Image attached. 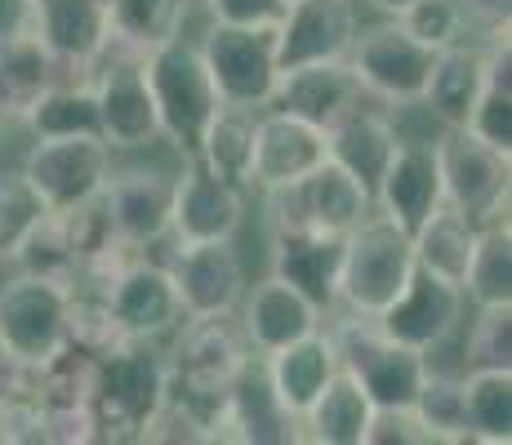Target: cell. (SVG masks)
I'll return each instance as SVG.
<instances>
[{
    "instance_id": "4dcf8cb0",
    "label": "cell",
    "mask_w": 512,
    "mask_h": 445,
    "mask_svg": "<svg viewBox=\"0 0 512 445\" xmlns=\"http://www.w3.org/2000/svg\"><path fill=\"white\" fill-rule=\"evenodd\" d=\"M477 232L481 227L464 219L459 210H450V205H441V210H432L428 219H423L415 232H410V245H415V263L423 272L441 276V281H455L464 285V272L472 263V250H477Z\"/></svg>"
},
{
    "instance_id": "6da1fadb",
    "label": "cell",
    "mask_w": 512,
    "mask_h": 445,
    "mask_svg": "<svg viewBox=\"0 0 512 445\" xmlns=\"http://www.w3.org/2000/svg\"><path fill=\"white\" fill-rule=\"evenodd\" d=\"M415 276V245L392 219L370 210L343 236L339 272H334V303L352 316H383Z\"/></svg>"
},
{
    "instance_id": "83f0119b",
    "label": "cell",
    "mask_w": 512,
    "mask_h": 445,
    "mask_svg": "<svg viewBox=\"0 0 512 445\" xmlns=\"http://www.w3.org/2000/svg\"><path fill=\"white\" fill-rule=\"evenodd\" d=\"M477 94H481V45L455 41V45L437 49L428 85H423V98H419L423 112H428L441 130H464Z\"/></svg>"
},
{
    "instance_id": "ab89813d",
    "label": "cell",
    "mask_w": 512,
    "mask_h": 445,
    "mask_svg": "<svg viewBox=\"0 0 512 445\" xmlns=\"http://www.w3.org/2000/svg\"><path fill=\"white\" fill-rule=\"evenodd\" d=\"M464 370H512V303L477 308L464 339Z\"/></svg>"
},
{
    "instance_id": "ee69618b",
    "label": "cell",
    "mask_w": 512,
    "mask_h": 445,
    "mask_svg": "<svg viewBox=\"0 0 512 445\" xmlns=\"http://www.w3.org/2000/svg\"><path fill=\"white\" fill-rule=\"evenodd\" d=\"M45 445H90L98 441L94 405H41Z\"/></svg>"
},
{
    "instance_id": "816d5d0a",
    "label": "cell",
    "mask_w": 512,
    "mask_h": 445,
    "mask_svg": "<svg viewBox=\"0 0 512 445\" xmlns=\"http://www.w3.org/2000/svg\"><path fill=\"white\" fill-rule=\"evenodd\" d=\"M366 5H370V9H379V14H388V18H397L401 9L415 5V0H366Z\"/></svg>"
},
{
    "instance_id": "ba28073f",
    "label": "cell",
    "mask_w": 512,
    "mask_h": 445,
    "mask_svg": "<svg viewBox=\"0 0 512 445\" xmlns=\"http://www.w3.org/2000/svg\"><path fill=\"white\" fill-rule=\"evenodd\" d=\"M90 89L98 107V134L112 152H147L152 143H161V116H156L139 54L107 45V54L90 72Z\"/></svg>"
},
{
    "instance_id": "d6a6232c",
    "label": "cell",
    "mask_w": 512,
    "mask_h": 445,
    "mask_svg": "<svg viewBox=\"0 0 512 445\" xmlns=\"http://www.w3.org/2000/svg\"><path fill=\"white\" fill-rule=\"evenodd\" d=\"M464 432L481 445L512 441V370H464Z\"/></svg>"
},
{
    "instance_id": "44dd1931",
    "label": "cell",
    "mask_w": 512,
    "mask_h": 445,
    "mask_svg": "<svg viewBox=\"0 0 512 445\" xmlns=\"http://www.w3.org/2000/svg\"><path fill=\"white\" fill-rule=\"evenodd\" d=\"M326 161V130L299 121V116L281 112V107H263L254 116V156H250V187L259 192H277V187L299 183Z\"/></svg>"
},
{
    "instance_id": "74e56055",
    "label": "cell",
    "mask_w": 512,
    "mask_h": 445,
    "mask_svg": "<svg viewBox=\"0 0 512 445\" xmlns=\"http://www.w3.org/2000/svg\"><path fill=\"white\" fill-rule=\"evenodd\" d=\"M23 125H32V134H98V107L90 81H58L32 107V116Z\"/></svg>"
},
{
    "instance_id": "8fae6325",
    "label": "cell",
    "mask_w": 512,
    "mask_h": 445,
    "mask_svg": "<svg viewBox=\"0 0 512 445\" xmlns=\"http://www.w3.org/2000/svg\"><path fill=\"white\" fill-rule=\"evenodd\" d=\"M67 299L72 290L36 272H14L0 281V343L27 370L45 365L67 343Z\"/></svg>"
},
{
    "instance_id": "4fadbf2b",
    "label": "cell",
    "mask_w": 512,
    "mask_h": 445,
    "mask_svg": "<svg viewBox=\"0 0 512 445\" xmlns=\"http://www.w3.org/2000/svg\"><path fill=\"white\" fill-rule=\"evenodd\" d=\"M112 232L121 236L130 250H147V245L170 236V210H174V174L161 165H125L112 170V178L98 192Z\"/></svg>"
},
{
    "instance_id": "7402d4cb",
    "label": "cell",
    "mask_w": 512,
    "mask_h": 445,
    "mask_svg": "<svg viewBox=\"0 0 512 445\" xmlns=\"http://www.w3.org/2000/svg\"><path fill=\"white\" fill-rule=\"evenodd\" d=\"M174 276V290L183 299L187 316H210V312H236L245 294V259L236 241H196L174 245V259L165 263Z\"/></svg>"
},
{
    "instance_id": "f546056e",
    "label": "cell",
    "mask_w": 512,
    "mask_h": 445,
    "mask_svg": "<svg viewBox=\"0 0 512 445\" xmlns=\"http://www.w3.org/2000/svg\"><path fill=\"white\" fill-rule=\"evenodd\" d=\"M343 236L321 232H272V272L299 285L312 303L334 308V272H339Z\"/></svg>"
},
{
    "instance_id": "f1b7e54d",
    "label": "cell",
    "mask_w": 512,
    "mask_h": 445,
    "mask_svg": "<svg viewBox=\"0 0 512 445\" xmlns=\"http://www.w3.org/2000/svg\"><path fill=\"white\" fill-rule=\"evenodd\" d=\"M374 401L361 392V383L348 370H334V379L321 388V397L303 410L299 441L317 445H366Z\"/></svg>"
},
{
    "instance_id": "1f68e13d",
    "label": "cell",
    "mask_w": 512,
    "mask_h": 445,
    "mask_svg": "<svg viewBox=\"0 0 512 445\" xmlns=\"http://www.w3.org/2000/svg\"><path fill=\"white\" fill-rule=\"evenodd\" d=\"M196 0H107V23H112V45L130 54H152L156 45L183 36L187 9Z\"/></svg>"
},
{
    "instance_id": "836d02e7",
    "label": "cell",
    "mask_w": 512,
    "mask_h": 445,
    "mask_svg": "<svg viewBox=\"0 0 512 445\" xmlns=\"http://www.w3.org/2000/svg\"><path fill=\"white\" fill-rule=\"evenodd\" d=\"M18 272H36L45 281H58L67 290H76V276H81V254H76V241L67 232V219L58 210H45L41 219L32 223V232L23 236V245L14 250Z\"/></svg>"
},
{
    "instance_id": "bcb514c9",
    "label": "cell",
    "mask_w": 512,
    "mask_h": 445,
    "mask_svg": "<svg viewBox=\"0 0 512 445\" xmlns=\"http://www.w3.org/2000/svg\"><path fill=\"white\" fill-rule=\"evenodd\" d=\"M0 445H45L41 437V405L32 392L0 401Z\"/></svg>"
},
{
    "instance_id": "7c38bea8",
    "label": "cell",
    "mask_w": 512,
    "mask_h": 445,
    "mask_svg": "<svg viewBox=\"0 0 512 445\" xmlns=\"http://www.w3.org/2000/svg\"><path fill=\"white\" fill-rule=\"evenodd\" d=\"M441 156V192L446 205L472 223L508 219V187H512V156L495 152L468 130H446L437 138Z\"/></svg>"
},
{
    "instance_id": "30bf717a",
    "label": "cell",
    "mask_w": 512,
    "mask_h": 445,
    "mask_svg": "<svg viewBox=\"0 0 512 445\" xmlns=\"http://www.w3.org/2000/svg\"><path fill=\"white\" fill-rule=\"evenodd\" d=\"M272 201V232H321V236H348L374 210L370 192L357 183L343 165L330 156L299 183L268 192Z\"/></svg>"
},
{
    "instance_id": "681fc988",
    "label": "cell",
    "mask_w": 512,
    "mask_h": 445,
    "mask_svg": "<svg viewBox=\"0 0 512 445\" xmlns=\"http://www.w3.org/2000/svg\"><path fill=\"white\" fill-rule=\"evenodd\" d=\"M36 5L41 0H0V41L36 32Z\"/></svg>"
},
{
    "instance_id": "60d3db41",
    "label": "cell",
    "mask_w": 512,
    "mask_h": 445,
    "mask_svg": "<svg viewBox=\"0 0 512 445\" xmlns=\"http://www.w3.org/2000/svg\"><path fill=\"white\" fill-rule=\"evenodd\" d=\"M41 214L45 205L36 201L23 174H0V263L14 259V250L23 245V236L32 232V223Z\"/></svg>"
},
{
    "instance_id": "8992f818",
    "label": "cell",
    "mask_w": 512,
    "mask_h": 445,
    "mask_svg": "<svg viewBox=\"0 0 512 445\" xmlns=\"http://www.w3.org/2000/svg\"><path fill=\"white\" fill-rule=\"evenodd\" d=\"M201 58L210 72L219 103L245 107V112H263L272 107L277 94V23L263 27H236V23H210L201 36Z\"/></svg>"
},
{
    "instance_id": "f35d334b",
    "label": "cell",
    "mask_w": 512,
    "mask_h": 445,
    "mask_svg": "<svg viewBox=\"0 0 512 445\" xmlns=\"http://www.w3.org/2000/svg\"><path fill=\"white\" fill-rule=\"evenodd\" d=\"M125 339H130V334L121 330V321L112 316L103 294L72 290V299H67V343H72V348H81V352H90L103 361V356L116 352Z\"/></svg>"
},
{
    "instance_id": "5b68a950",
    "label": "cell",
    "mask_w": 512,
    "mask_h": 445,
    "mask_svg": "<svg viewBox=\"0 0 512 445\" xmlns=\"http://www.w3.org/2000/svg\"><path fill=\"white\" fill-rule=\"evenodd\" d=\"M326 334L339 356V370H348L374 405H415V392L428 374V356L419 348L392 339L374 316L352 312H343Z\"/></svg>"
},
{
    "instance_id": "ac0fdd59",
    "label": "cell",
    "mask_w": 512,
    "mask_h": 445,
    "mask_svg": "<svg viewBox=\"0 0 512 445\" xmlns=\"http://www.w3.org/2000/svg\"><path fill=\"white\" fill-rule=\"evenodd\" d=\"M103 299L130 339H165V334L179 330L187 316L179 290H174L170 267L147 263L143 254H134V259L112 276Z\"/></svg>"
},
{
    "instance_id": "f6af8a7d",
    "label": "cell",
    "mask_w": 512,
    "mask_h": 445,
    "mask_svg": "<svg viewBox=\"0 0 512 445\" xmlns=\"http://www.w3.org/2000/svg\"><path fill=\"white\" fill-rule=\"evenodd\" d=\"M366 445H432V437L410 405H374Z\"/></svg>"
},
{
    "instance_id": "b9f144b4",
    "label": "cell",
    "mask_w": 512,
    "mask_h": 445,
    "mask_svg": "<svg viewBox=\"0 0 512 445\" xmlns=\"http://www.w3.org/2000/svg\"><path fill=\"white\" fill-rule=\"evenodd\" d=\"M139 441H152V445H201V441H214V428H210V414H201L192 401H183L179 392H170L161 410L152 414V423L143 428Z\"/></svg>"
},
{
    "instance_id": "277c9868",
    "label": "cell",
    "mask_w": 512,
    "mask_h": 445,
    "mask_svg": "<svg viewBox=\"0 0 512 445\" xmlns=\"http://www.w3.org/2000/svg\"><path fill=\"white\" fill-rule=\"evenodd\" d=\"M250 343L236 321V312L187 316L170 352V388L192 401L201 414H214L232 392L236 374L250 365Z\"/></svg>"
},
{
    "instance_id": "d6986e66",
    "label": "cell",
    "mask_w": 512,
    "mask_h": 445,
    "mask_svg": "<svg viewBox=\"0 0 512 445\" xmlns=\"http://www.w3.org/2000/svg\"><path fill=\"white\" fill-rule=\"evenodd\" d=\"M441 205H446V192H441L437 138H401L379 187H374V210L397 223L401 232H415Z\"/></svg>"
},
{
    "instance_id": "d590c367",
    "label": "cell",
    "mask_w": 512,
    "mask_h": 445,
    "mask_svg": "<svg viewBox=\"0 0 512 445\" xmlns=\"http://www.w3.org/2000/svg\"><path fill=\"white\" fill-rule=\"evenodd\" d=\"M254 116H259V112H245V107H228V103H223L219 112H214V121L205 125V138H201L196 161H201L205 170H214L219 178H228V183L250 187Z\"/></svg>"
},
{
    "instance_id": "7dc6e473",
    "label": "cell",
    "mask_w": 512,
    "mask_h": 445,
    "mask_svg": "<svg viewBox=\"0 0 512 445\" xmlns=\"http://www.w3.org/2000/svg\"><path fill=\"white\" fill-rule=\"evenodd\" d=\"M210 23H236V27H263L277 23L285 0H201Z\"/></svg>"
},
{
    "instance_id": "f907efd6",
    "label": "cell",
    "mask_w": 512,
    "mask_h": 445,
    "mask_svg": "<svg viewBox=\"0 0 512 445\" xmlns=\"http://www.w3.org/2000/svg\"><path fill=\"white\" fill-rule=\"evenodd\" d=\"M18 392H32V370L14 352H5V343H0V401L18 397Z\"/></svg>"
},
{
    "instance_id": "d4e9b609",
    "label": "cell",
    "mask_w": 512,
    "mask_h": 445,
    "mask_svg": "<svg viewBox=\"0 0 512 445\" xmlns=\"http://www.w3.org/2000/svg\"><path fill=\"white\" fill-rule=\"evenodd\" d=\"M259 361H263V374H268L272 392H277V401L294 419H303V410L321 397V388H326L334 379V370H339V356H334L326 325L294 343H285V348H277L272 356H259Z\"/></svg>"
},
{
    "instance_id": "9a60e30c",
    "label": "cell",
    "mask_w": 512,
    "mask_h": 445,
    "mask_svg": "<svg viewBox=\"0 0 512 445\" xmlns=\"http://www.w3.org/2000/svg\"><path fill=\"white\" fill-rule=\"evenodd\" d=\"M464 312H468L464 290H459L455 281H441V276L423 272L415 263L410 285L397 294V303L383 316H374V321H379L392 339H401V343H410V348H419L423 356H432L459 334Z\"/></svg>"
},
{
    "instance_id": "4316f807",
    "label": "cell",
    "mask_w": 512,
    "mask_h": 445,
    "mask_svg": "<svg viewBox=\"0 0 512 445\" xmlns=\"http://www.w3.org/2000/svg\"><path fill=\"white\" fill-rule=\"evenodd\" d=\"M58 81H67L63 67L54 63L36 32L0 41V121H27Z\"/></svg>"
},
{
    "instance_id": "603a6c76",
    "label": "cell",
    "mask_w": 512,
    "mask_h": 445,
    "mask_svg": "<svg viewBox=\"0 0 512 445\" xmlns=\"http://www.w3.org/2000/svg\"><path fill=\"white\" fill-rule=\"evenodd\" d=\"M36 36L63 67L67 81H90L94 63L112 45L107 0H41L36 5Z\"/></svg>"
},
{
    "instance_id": "3957f363",
    "label": "cell",
    "mask_w": 512,
    "mask_h": 445,
    "mask_svg": "<svg viewBox=\"0 0 512 445\" xmlns=\"http://www.w3.org/2000/svg\"><path fill=\"white\" fill-rule=\"evenodd\" d=\"M143 72H147V89H152L156 116H161V138L192 161L201 152L205 125L219 112V89H214L210 72H205L201 49L183 36L156 45L152 54H143Z\"/></svg>"
},
{
    "instance_id": "8d00e7d4",
    "label": "cell",
    "mask_w": 512,
    "mask_h": 445,
    "mask_svg": "<svg viewBox=\"0 0 512 445\" xmlns=\"http://www.w3.org/2000/svg\"><path fill=\"white\" fill-rule=\"evenodd\" d=\"M410 410H415L419 423L428 428L432 445L437 441H468V432H464V370H432V361H428V374H423Z\"/></svg>"
},
{
    "instance_id": "52a82bcc",
    "label": "cell",
    "mask_w": 512,
    "mask_h": 445,
    "mask_svg": "<svg viewBox=\"0 0 512 445\" xmlns=\"http://www.w3.org/2000/svg\"><path fill=\"white\" fill-rule=\"evenodd\" d=\"M112 170L116 152L98 134H36L18 174L45 210H76L85 201H98Z\"/></svg>"
},
{
    "instance_id": "ffe728a7",
    "label": "cell",
    "mask_w": 512,
    "mask_h": 445,
    "mask_svg": "<svg viewBox=\"0 0 512 445\" xmlns=\"http://www.w3.org/2000/svg\"><path fill=\"white\" fill-rule=\"evenodd\" d=\"M210 428H214V441H241V445L299 441V419L277 401L259 356H250V365L236 374L232 392L219 401V410L210 414Z\"/></svg>"
},
{
    "instance_id": "cb8c5ba5",
    "label": "cell",
    "mask_w": 512,
    "mask_h": 445,
    "mask_svg": "<svg viewBox=\"0 0 512 445\" xmlns=\"http://www.w3.org/2000/svg\"><path fill=\"white\" fill-rule=\"evenodd\" d=\"M361 85L352 81L348 63H303V67H285L277 76V94H272V107L299 116V121L317 125V130H330L339 125L348 112L361 107Z\"/></svg>"
},
{
    "instance_id": "484cf974",
    "label": "cell",
    "mask_w": 512,
    "mask_h": 445,
    "mask_svg": "<svg viewBox=\"0 0 512 445\" xmlns=\"http://www.w3.org/2000/svg\"><path fill=\"white\" fill-rule=\"evenodd\" d=\"M397 143H401L397 125L388 116L370 112V107H357V112H348L339 125L326 130V156L366 187L370 201H374V187H379L383 170H388L392 152H397Z\"/></svg>"
},
{
    "instance_id": "e0dca14e",
    "label": "cell",
    "mask_w": 512,
    "mask_h": 445,
    "mask_svg": "<svg viewBox=\"0 0 512 445\" xmlns=\"http://www.w3.org/2000/svg\"><path fill=\"white\" fill-rule=\"evenodd\" d=\"M236 312H241L236 321H241L245 343H250L254 356H272L277 348H285V343H294V339H303V334L326 325V308L312 303L299 285H290L277 272H268L254 285H245Z\"/></svg>"
},
{
    "instance_id": "2e32d148",
    "label": "cell",
    "mask_w": 512,
    "mask_h": 445,
    "mask_svg": "<svg viewBox=\"0 0 512 445\" xmlns=\"http://www.w3.org/2000/svg\"><path fill=\"white\" fill-rule=\"evenodd\" d=\"M361 27L357 0H285L277 18V63H339Z\"/></svg>"
},
{
    "instance_id": "7a4b0ae2",
    "label": "cell",
    "mask_w": 512,
    "mask_h": 445,
    "mask_svg": "<svg viewBox=\"0 0 512 445\" xmlns=\"http://www.w3.org/2000/svg\"><path fill=\"white\" fill-rule=\"evenodd\" d=\"M170 392V352L156 348V339H125L98 361V441H139Z\"/></svg>"
},
{
    "instance_id": "7bdbcfd3",
    "label": "cell",
    "mask_w": 512,
    "mask_h": 445,
    "mask_svg": "<svg viewBox=\"0 0 512 445\" xmlns=\"http://www.w3.org/2000/svg\"><path fill=\"white\" fill-rule=\"evenodd\" d=\"M397 23L428 49H446V45H455L468 36L464 14H459L455 0H415V5H406L397 14Z\"/></svg>"
},
{
    "instance_id": "5bb4252c",
    "label": "cell",
    "mask_w": 512,
    "mask_h": 445,
    "mask_svg": "<svg viewBox=\"0 0 512 445\" xmlns=\"http://www.w3.org/2000/svg\"><path fill=\"white\" fill-rule=\"evenodd\" d=\"M245 223V187L228 183L201 161H183L174 174V210H170V236L174 245L196 241H236Z\"/></svg>"
},
{
    "instance_id": "e575fe53",
    "label": "cell",
    "mask_w": 512,
    "mask_h": 445,
    "mask_svg": "<svg viewBox=\"0 0 512 445\" xmlns=\"http://www.w3.org/2000/svg\"><path fill=\"white\" fill-rule=\"evenodd\" d=\"M464 299L472 308H490V303H512V232L508 219L481 223L477 250L464 272Z\"/></svg>"
},
{
    "instance_id": "9c48e42d",
    "label": "cell",
    "mask_w": 512,
    "mask_h": 445,
    "mask_svg": "<svg viewBox=\"0 0 512 445\" xmlns=\"http://www.w3.org/2000/svg\"><path fill=\"white\" fill-rule=\"evenodd\" d=\"M432 58H437V49L415 41V36L392 18V23L366 27V32L357 27L343 63H348L352 81L361 85V94L379 98V103H392V107H419L423 85H428V72H432Z\"/></svg>"
},
{
    "instance_id": "c3c4849f",
    "label": "cell",
    "mask_w": 512,
    "mask_h": 445,
    "mask_svg": "<svg viewBox=\"0 0 512 445\" xmlns=\"http://www.w3.org/2000/svg\"><path fill=\"white\" fill-rule=\"evenodd\" d=\"M455 5H459V14H464V27H472L477 36L508 32L512 0H455Z\"/></svg>"
}]
</instances>
